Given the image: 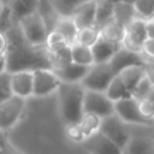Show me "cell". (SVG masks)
I'll list each match as a JSON object with an SVG mask.
<instances>
[{"mask_svg": "<svg viewBox=\"0 0 154 154\" xmlns=\"http://www.w3.org/2000/svg\"><path fill=\"white\" fill-rule=\"evenodd\" d=\"M113 7L114 5L107 0H96V14H95V26L101 28L103 24L113 19Z\"/></svg>", "mask_w": 154, "mask_h": 154, "instance_id": "obj_26", "label": "cell"}, {"mask_svg": "<svg viewBox=\"0 0 154 154\" xmlns=\"http://www.w3.org/2000/svg\"><path fill=\"white\" fill-rule=\"evenodd\" d=\"M49 1L60 17H70L78 6L91 0H49Z\"/></svg>", "mask_w": 154, "mask_h": 154, "instance_id": "obj_29", "label": "cell"}, {"mask_svg": "<svg viewBox=\"0 0 154 154\" xmlns=\"http://www.w3.org/2000/svg\"><path fill=\"white\" fill-rule=\"evenodd\" d=\"M4 71H6V58H5V54L0 55V72H4Z\"/></svg>", "mask_w": 154, "mask_h": 154, "instance_id": "obj_41", "label": "cell"}, {"mask_svg": "<svg viewBox=\"0 0 154 154\" xmlns=\"http://www.w3.org/2000/svg\"><path fill=\"white\" fill-rule=\"evenodd\" d=\"M114 113L128 125L136 124V125H153L154 122L144 118L140 109H138V101L135 100L132 96L122 99L119 101L113 102Z\"/></svg>", "mask_w": 154, "mask_h": 154, "instance_id": "obj_7", "label": "cell"}, {"mask_svg": "<svg viewBox=\"0 0 154 154\" xmlns=\"http://www.w3.org/2000/svg\"><path fill=\"white\" fill-rule=\"evenodd\" d=\"M119 78L123 81L125 87L129 89L130 93L135 89V87L140 83V81L146 76L144 72V65H135V66H129L124 70H122L118 73Z\"/></svg>", "mask_w": 154, "mask_h": 154, "instance_id": "obj_20", "label": "cell"}, {"mask_svg": "<svg viewBox=\"0 0 154 154\" xmlns=\"http://www.w3.org/2000/svg\"><path fill=\"white\" fill-rule=\"evenodd\" d=\"M120 1H124V2H130V4H134L135 0H120Z\"/></svg>", "mask_w": 154, "mask_h": 154, "instance_id": "obj_44", "label": "cell"}, {"mask_svg": "<svg viewBox=\"0 0 154 154\" xmlns=\"http://www.w3.org/2000/svg\"><path fill=\"white\" fill-rule=\"evenodd\" d=\"M25 109V99L12 95L0 102V130L6 132L13 128L22 118Z\"/></svg>", "mask_w": 154, "mask_h": 154, "instance_id": "obj_6", "label": "cell"}, {"mask_svg": "<svg viewBox=\"0 0 154 154\" xmlns=\"http://www.w3.org/2000/svg\"><path fill=\"white\" fill-rule=\"evenodd\" d=\"M7 38H6V35L4 32H0V55H4L7 51Z\"/></svg>", "mask_w": 154, "mask_h": 154, "instance_id": "obj_39", "label": "cell"}, {"mask_svg": "<svg viewBox=\"0 0 154 154\" xmlns=\"http://www.w3.org/2000/svg\"><path fill=\"white\" fill-rule=\"evenodd\" d=\"M2 7H4V4H2V2H1V0H0V11H1V8H2Z\"/></svg>", "mask_w": 154, "mask_h": 154, "instance_id": "obj_45", "label": "cell"}, {"mask_svg": "<svg viewBox=\"0 0 154 154\" xmlns=\"http://www.w3.org/2000/svg\"><path fill=\"white\" fill-rule=\"evenodd\" d=\"M123 154H154V140L131 136L123 149Z\"/></svg>", "mask_w": 154, "mask_h": 154, "instance_id": "obj_18", "label": "cell"}, {"mask_svg": "<svg viewBox=\"0 0 154 154\" xmlns=\"http://www.w3.org/2000/svg\"><path fill=\"white\" fill-rule=\"evenodd\" d=\"M99 38H100V29L97 26H87L78 29L75 38V43L91 47Z\"/></svg>", "mask_w": 154, "mask_h": 154, "instance_id": "obj_27", "label": "cell"}, {"mask_svg": "<svg viewBox=\"0 0 154 154\" xmlns=\"http://www.w3.org/2000/svg\"><path fill=\"white\" fill-rule=\"evenodd\" d=\"M134 8L138 18L144 20L152 19L154 16V0H135Z\"/></svg>", "mask_w": 154, "mask_h": 154, "instance_id": "obj_31", "label": "cell"}, {"mask_svg": "<svg viewBox=\"0 0 154 154\" xmlns=\"http://www.w3.org/2000/svg\"><path fill=\"white\" fill-rule=\"evenodd\" d=\"M0 154H24L19 149H17L14 146H12L8 141H6L1 147H0Z\"/></svg>", "mask_w": 154, "mask_h": 154, "instance_id": "obj_38", "label": "cell"}, {"mask_svg": "<svg viewBox=\"0 0 154 154\" xmlns=\"http://www.w3.org/2000/svg\"><path fill=\"white\" fill-rule=\"evenodd\" d=\"M105 94L107 95V97L112 102H116V101H119L122 99H126V97L131 96V93L125 87V84L123 83V81L119 78L118 75H116L113 77V79L109 82L108 87L105 90Z\"/></svg>", "mask_w": 154, "mask_h": 154, "instance_id": "obj_23", "label": "cell"}, {"mask_svg": "<svg viewBox=\"0 0 154 154\" xmlns=\"http://www.w3.org/2000/svg\"><path fill=\"white\" fill-rule=\"evenodd\" d=\"M1 2H2L4 5H8V4L11 2V0H1Z\"/></svg>", "mask_w": 154, "mask_h": 154, "instance_id": "obj_43", "label": "cell"}, {"mask_svg": "<svg viewBox=\"0 0 154 154\" xmlns=\"http://www.w3.org/2000/svg\"><path fill=\"white\" fill-rule=\"evenodd\" d=\"M7 51L6 58V71L12 73L17 71H34L37 69H52L49 54L45 46L30 45L18 23H14L6 32Z\"/></svg>", "mask_w": 154, "mask_h": 154, "instance_id": "obj_1", "label": "cell"}, {"mask_svg": "<svg viewBox=\"0 0 154 154\" xmlns=\"http://www.w3.org/2000/svg\"><path fill=\"white\" fill-rule=\"evenodd\" d=\"M6 141H7V140H6V135H5V132L0 130V147H1Z\"/></svg>", "mask_w": 154, "mask_h": 154, "instance_id": "obj_42", "label": "cell"}, {"mask_svg": "<svg viewBox=\"0 0 154 154\" xmlns=\"http://www.w3.org/2000/svg\"><path fill=\"white\" fill-rule=\"evenodd\" d=\"M99 29H100V36L106 41L114 43L117 46H120L123 43L125 37V31H126V28L124 25L112 19Z\"/></svg>", "mask_w": 154, "mask_h": 154, "instance_id": "obj_17", "label": "cell"}, {"mask_svg": "<svg viewBox=\"0 0 154 154\" xmlns=\"http://www.w3.org/2000/svg\"><path fill=\"white\" fill-rule=\"evenodd\" d=\"M18 25L25 37V40L32 46H45V41L48 34V29L43 18L36 11L18 22Z\"/></svg>", "mask_w": 154, "mask_h": 154, "instance_id": "obj_3", "label": "cell"}, {"mask_svg": "<svg viewBox=\"0 0 154 154\" xmlns=\"http://www.w3.org/2000/svg\"><path fill=\"white\" fill-rule=\"evenodd\" d=\"M119 46L111 43L108 41H106L105 38H102L100 36V38L91 46V52H93V57H94V64H105L108 63L111 60V58L113 57V54L116 53L117 48Z\"/></svg>", "mask_w": 154, "mask_h": 154, "instance_id": "obj_16", "label": "cell"}, {"mask_svg": "<svg viewBox=\"0 0 154 154\" xmlns=\"http://www.w3.org/2000/svg\"><path fill=\"white\" fill-rule=\"evenodd\" d=\"M10 76L11 73L7 71L0 72V102L10 99L13 95L10 83Z\"/></svg>", "mask_w": 154, "mask_h": 154, "instance_id": "obj_34", "label": "cell"}, {"mask_svg": "<svg viewBox=\"0 0 154 154\" xmlns=\"http://www.w3.org/2000/svg\"><path fill=\"white\" fill-rule=\"evenodd\" d=\"M88 69L89 67H85L71 61L63 67L54 69V70L52 69V70L57 73L59 79L64 83H81V81L88 72Z\"/></svg>", "mask_w": 154, "mask_h": 154, "instance_id": "obj_15", "label": "cell"}, {"mask_svg": "<svg viewBox=\"0 0 154 154\" xmlns=\"http://www.w3.org/2000/svg\"><path fill=\"white\" fill-rule=\"evenodd\" d=\"M8 5L14 23H18L22 18L37 11L38 0H12Z\"/></svg>", "mask_w": 154, "mask_h": 154, "instance_id": "obj_19", "label": "cell"}, {"mask_svg": "<svg viewBox=\"0 0 154 154\" xmlns=\"http://www.w3.org/2000/svg\"><path fill=\"white\" fill-rule=\"evenodd\" d=\"M144 72H146V77L148 78V81L150 82L154 89V61L147 60V63L144 64Z\"/></svg>", "mask_w": 154, "mask_h": 154, "instance_id": "obj_37", "label": "cell"}, {"mask_svg": "<svg viewBox=\"0 0 154 154\" xmlns=\"http://www.w3.org/2000/svg\"><path fill=\"white\" fill-rule=\"evenodd\" d=\"M53 30L60 32L66 38V41L69 42L70 46L72 43H75V38H76L77 31H78V28L71 17H60L58 19V22L55 23Z\"/></svg>", "mask_w": 154, "mask_h": 154, "instance_id": "obj_24", "label": "cell"}, {"mask_svg": "<svg viewBox=\"0 0 154 154\" xmlns=\"http://www.w3.org/2000/svg\"><path fill=\"white\" fill-rule=\"evenodd\" d=\"M114 76L116 75L113 73L108 63L94 64L88 69V72L81 81V84L87 90L105 91Z\"/></svg>", "mask_w": 154, "mask_h": 154, "instance_id": "obj_5", "label": "cell"}, {"mask_svg": "<svg viewBox=\"0 0 154 154\" xmlns=\"http://www.w3.org/2000/svg\"><path fill=\"white\" fill-rule=\"evenodd\" d=\"M84 88L81 83L61 82L57 93L59 100V111L65 123L79 122L83 116Z\"/></svg>", "mask_w": 154, "mask_h": 154, "instance_id": "obj_2", "label": "cell"}, {"mask_svg": "<svg viewBox=\"0 0 154 154\" xmlns=\"http://www.w3.org/2000/svg\"><path fill=\"white\" fill-rule=\"evenodd\" d=\"M135 18H137V13H136L132 4L120 1V2L114 5L113 20H116L117 23H119L126 28Z\"/></svg>", "mask_w": 154, "mask_h": 154, "instance_id": "obj_21", "label": "cell"}, {"mask_svg": "<svg viewBox=\"0 0 154 154\" xmlns=\"http://www.w3.org/2000/svg\"><path fill=\"white\" fill-rule=\"evenodd\" d=\"M69 42L66 41V38L58 31L55 30H51L47 34L46 41H45V48L47 49L48 53H55L59 52L66 47H69Z\"/></svg>", "mask_w": 154, "mask_h": 154, "instance_id": "obj_30", "label": "cell"}, {"mask_svg": "<svg viewBox=\"0 0 154 154\" xmlns=\"http://www.w3.org/2000/svg\"><path fill=\"white\" fill-rule=\"evenodd\" d=\"M153 87H152V84H150V82L148 81V78L144 76L141 81H140V83L135 87V89L132 90V93H131V96L135 99V100H137V101H141V100H144V99H147L152 93H153Z\"/></svg>", "mask_w": 154, "mask_h": 154, "instance_id": "obj_33", "label": "cell"}, {"mask_svg": "<svg viewBox=\"0 0 154 154\" xmlns=\"http://www.w3.org/2000/svg\"><path fill=\"white\" fill-rule=\"evenodd\" d=\"M152 20H154V16H153V18H152Z\"/></svg>", "mask_w": 154, "mask_h": 154, "instance_id": "obj_46", "label": "cell"}, {"mask_svg": "<svg viewBox=\"0 0 154 154\" xmlns=\"http://www.w3.org/2000/svg\"><path fill=\"white\" fill-rule=\"evenodd\" d=\"M146 29H147V36L154 38V20L148 19L146 22Z\"/></svg>", "mask_w": 154, "mask_h": 154, "instance_id": "obj_40", "label": "cell"}, {"mask_svg": "<svg viewBox=\"0 0 154 154\" xmlns=\"http://www.w3.org/2000/svg\"><path fill=\"white\" fill-rule=\"evenodd\" d=\"M141 53L143 54V57L147 60L154 61V38L152 37H147L142 45L141 48Z\"/></svg>", "mask_w": 154, "mask_h": 154, "instance_id": "obj_36", "label": "cell"}, {"mask_svg": "<svg viewBox=\"0 0 154 154\" xmlns=\"http://www.w3.org/2000/svg\"><path fill=\"white\" fill-rule=\"evenodd\" d=\"M11 1H12V0H11Z\"/></svg>", "mask_w": 154, "mask_h": 154, "instance_id": "obj_47", "label": "cell"}, {"mask_svg": "<svg viewBox=\"0 0 154 154\" xmlns=\"http://www.w3.org/2000/svg\"><path fill=\"white\" fill-rule=\"evenodd\" d=\"M101 120H102V118L94 113H83V116L79 120V125L85 135V138L100 131Z\"/></svg>", "mask_w": 154, "mask_h": 154, "instance_id": "obj_28", "label": "cell"}, {"mask_svg": "<svg viewBox=\"0 0 154 154\" xmlns=\"http://www.w3.org/2000/svg\"><path fill=\"white\" fill-rule=\"evenodd\" d=\"M34 75V93L32 96H47L58 90L61 81L52 69H37Z\"/></svg>", "mask_w": 154, "mask_h": 154, "instance_id": "obj_9", "label": "cell"}, {"mask_svg": "<svg viewBox=\"0 0 154 154\" xmlns=\"http://www.w3.org/2000/svg\"><path fill=\"white\" fill-rule=\"evenodd\" d=\"M12 94L23 99L32 96L34 93V75L32 71H17L10 76Z\"/></svg>", "mask_w": 154, "mask_h": 154, "instance_id": "obj_13", "label": "cell"}, {"mask_svg": "<svg viewBox=\"0 0 154 154\" xmlns=\"http://www.w3.org/2000/svg\"><path fill=\"white\" fill-rule=\"evenodd\" d=\"M146 22L147 20L137 17L126 26L125 37L122 43L124 47L141 53L142 45H143L144 40L148 37L147 29H146Z\"/></svg>", "mask_w": 154, "mask_h": 154, "instance_id": "obj_11", "label": "cell"}, {"mask_svg": "<svg viewBox=\"0 0 154 154\" xmlns=\"http://www.w3.org/2000/svg\"><path fill=\"white\" fill-rule=\"evenodd\" d=\"M65 136L73 143H81L85 140V135L79 125V122L65 123Z\"/></svg>", "mask_w": 154, "mask_h": 154, "instance_id": "obj_32", "label": "cell"}, {"mask_svg": "<svg viewBox=\"0 0 154 154\" xmlns=\"http://www.w3.org/2000/svg\"><path fill=\"white\" fill-rule=\"evenodd\" d=\"M82 146L89 154H123V149L100 131L87 137L82 142Z\"/></svg>", "mask_w": 154, "mask_h": 154, "instance_id": "obj_12", "label": "cell"}, {"mask_svg": "<svg viewBox=\"0 0 154 154\" xmlns=\"http://www.w3.org/2000/svg\"><path fill=\"white\" fill-rule=\"evenodd\" d=\"M147 63V59L143 57L142 53L131 51L123 45H120L111 60L108 61V65L111 66L112 71L114 75H118L122 70L129 67V66H135V65H144Z\"/></svg>", "mask_w": 154, "mask_h": 154, "instance_id": "obj_10", "label": "cell"}, {"mask_svg": "<svg viewBox=\"0 0 154 154\" xmlns=\"http://www.w3.org/2000/svg\"><path fill=\"white\" fill-rule=\"evenodd\" d=\"M96 0H91L78 6L70 16L78 29L87 26H95Z\"/></svg>", "mask_w": 154, "mask_h": 154, "instance_id": "obj_14", "label": "cell"}, {"mask_svg": "<svg viewBox=\"0 0 154 154\" xmlns=\"http://www.w3.org/2000/svg\"><path fill=\"white\" fill-rule=\"evenodd\" d=\"M83 112L94 113L101 118L114 113L113 102L107 97L105 91L84 90L83 97Z\"/></svg>", "mask_w": 154, "mask_h": 154, "instance_id": "obj_8", "label": "cell"}, {"mask_svg": "<svg viewBox=\"0 0 154 154\" xmlns=\"http://www.w3.org/2000/svg\"><path fill=\"white\" fill-rule=\"evenodd\" d=\"M100 132L105 135L108 140L114 142L122 149H124V147L131 137V134L128 129V124L124 123L116 113H112L102 118Z\"/></svg>", "mask_w": 154, "mask_h": 154, "instance_id": "obj_4", "label": "cell"}, {"mask_svg": "<svg viewBox=\"0 0 154 154\" xmlns=\"http://www.w3.org/2000/svg\"><path fill=\"white\" fill-rule=\"evenodd\" d=\"M71 61L85 67H90L94 65V57L91 52V47L82 46L78 43H72L70 46Z\"/></svg>", "mask_w": 154, "mask_h": 154, "instance_id": "obj_22", "label": "cell"}, {"mask_svg": "<svg viewBox=\"0 0 154 154\" xmlns=\"http://www.w3.org/2000/svg\"><path fill=\"white\" fill-rule=\"evenodd\" d=\"M37 12H38L40 16L43 18L45 24H46L48 31L53 30L55 23H57L58 19L60 18V16L57 13V11H55L54 7L52 6L51 1H49V0H38Z\"/></svg>", "mask_w": 154, "mask_h": 154, "instance_id": "obj_25", "label": "cell"}, {"mask_svg": "<svg viewBox=\"0 0 154 154\" xmlns=\"http://www.w3.org/2000/svg\"><path fill=\"white\" fill-rule=\"evenodd\" d=\"M13 24H14V20L12 18L10 5H4V7L0 11V32L5 34Z\"/></svg>", "mask_w": 154, "mask_h": 154, "instance_id": "obj_35", "label": "cell"}]
</instances>
